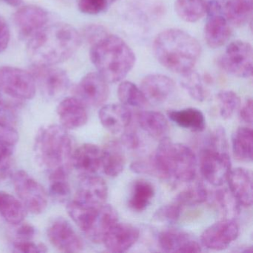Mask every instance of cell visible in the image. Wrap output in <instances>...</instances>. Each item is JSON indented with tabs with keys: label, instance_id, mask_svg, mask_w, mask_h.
<instances>
[{
	"label": "cell",
	"instance_id": "cell-1",
	"mask_svg": "<svg viewBox=\"0 0 253 253\" xmlns=\"http://www.w3.org/2000/svg\"><path fill=\"white\" fill-rule=\"evenodd\" d=\"M82 39L72 25L57 23L47 25L28 41L26 52L32 64L57 66L71 58L78 51Z\"/></svg>",
	"mask_w": 253,
	"mask_h": 253
},
{
	"label": "cell",
	"instance_id": "cell-2",
	"mask_svg": "<svg viewBox=\"0 0 253 253\" xmlns=\"http://www.w3.org/2000/svg\"><path fill=\"white\" fill-rule=\"evenodd\" d=\"M153 53L164 67L174 73L193 70L201 54V46L190 34L177 29L163 31L155 38Z\"/></svg>",
	"mask_w": 253,
	"mask_h": 253
},
{
	"label": "cell",
	"instance_id": "cell-3",
	"mask_svg": "<svg viewBox=\"0 0 253 253\" xmlns=\"http://www.w3.org/2000/svg\"><path fill=\"white\" fill-rule=\"evenodd\" d=\"M90 59L97 72L111 84L122 81L136 63L131 47L122 38L109 34L91 45Z\"/></svg>",
	"mask_w": 253,
	"mask_h": 253
},
{
	"label": "cell",
	"instance_id": "cell-4",
	"mask_svg": "<svg viewBox=\"0 0 253 253\" xmlns=\"http://www.w3.org/2000/svg\"><path fill=\"white\" fill-rule=\"evenodd\" d=\"M73 151V140L63 126H45L37 133L34 143L35 159L48 173L62 168L71 169Z\"/></svg>",
	"mask_w": 253,
	"mask_h": 253
},
{
	"label": "cell",
	"instance_id": "cell-5",
	"mask_svg": "<svg viewBox=\"0 0 253 253\" xmlns=\"http://www.w3.org/2000/svg\"><path fill=\"white\" fill-rule=\"evenodd\" d=\"M152 160L157 175L163 178L186 183L196 175L197 159L193 151L169 139L161 140Z\"/></svg>",
	"mask_w": 253,
	"mask_h": 253
},
{
	"label": "cell",
	"instance_id": "cell-6",
	"mask_svg": "<svg viewBox=\"0 0 253 253\" xmlns=\"http://www.w3.org/2000/svg\"><path fill=\"white\" fill-rule=\"evenodd\" d=\"M224 129L216 130L210 138L207 147L200 155V169L204 178L214 186L227 181L231 171V160L227 150Z\"/></svg>",
	"mask_w": 253,
	"mask_h": 253
},
{
	"label": "cell",
	"instance_id": "cell-7",
	"mask_svg": "<svg viewBox=\"0 0 253 253\" xmlns=\"http://www.w3.org/2000/svg\"><path fill=\"white\" fill-rule=\"evenodd\" d=\"M13 186L17 196L28 211L39 214L48 206V192L43 186L23 170L15 171L11 175Z\"/></svg>",
	"mask_w": 253,
	"mask_h": 253
},
{
	"label": "cell",
	"instance_id": "cell-8",
	"mask_svg": "<svg viewBox=\"0 0 253 253\" xmlns=\"http://www.w3.org/2000/svg\"><path fill=\"white\" fill-rule=\"evenodd\" d=\"M37 85L29 71L0 66V91L17 100H32L36 94Z\"/></svg>",
	"mask_w": 253,
	"mask_h": 253
},
{
	"label": "cell",
	"instance_id": "cell-9",
	"mask_svg": "<svg viewBox=\"0 0 253 253\" xmlns=\"http://www.w3.org/2000/svg\"><path fill=\"white\" fill-rule=\"evenodd\" d=\"M220 67L229 75L249 78L253 75V52L251 44L244 41L231 42L219 60Z\"/></svg>",
	"mask_w": 253,
	"mask_h": 253
},
{
	"label": "cell",
	"instance_id": "cell-10",
	"mask_svg": "<svg viewBox=\"0 0 253 253\" xmlns=\"http://www.w3.org/2000/svg\"><path fill=\"white\" fill-rule=\"evenodd\" d=\"M29 72L33 77L37 87L48 98H60L69 88V75L60 68L32 64Z\"/></svg>",
	"mask_w": 253,
	"mask_h": 253
},
{
	"label": "cell",
	"instance_id": "cell-11",
	"mask_svg": "<svg viewBox=\"0 0 253 253\" xmlns=\"http://www.w3.org/2000/svg\"><path fill=\"white\" fill-rule=\"evenodd\" d=\"M207 21L204 26V38L211 48H217L226 43L232 35L230 24L222 14L221 6L216 1L207 3Z\"/></svg>",
	"mask_w": 253,
	"mask_h": 253
},
{
	"label": "cell",
	"instance_id": "cell-12",
	"mask_svg": "<svg viewBox=\"0 0 253 253\" xmlns=\"http://www.w3.org/2000/svg\"><path fill=\"white\" fill-rule=\"evenodd\" d=\"M108 84L98 72H89L75 87V96L85 106L99 107L104 104L109 97Z\"/></svg>",
	"mask_w": 253,
	"mask_h": 253
},
{
	"label": "cell",
	"instance_id": "cell-13",
	"mask_svg": "<svg viewBox=\"0 0 253 253\" xmlns=\"http://www.w3.org/2000/svg\"><path fill=\"white\" fill-rule=\"evenodd\" d=\"M49 14L45 8L28 5L19 8L14 14V23L21 39L29 41L48 25Z\"/></svg>",
	"mask_w": 253,
	"mask_h": 253
},
{
	"label": "cell",
	"instance_id": "cell-14",
	"mask_svg": "<svg viewBox=\"0 0 253 253\" xmlns=\"http://www.w3.org/2000/svg\"><path fill=\"white\" fill-rule=\"evenodd\" d=\"M239 231L235 219H223L205 229L201 235V243L210 250H223L237 239Z\"/></svg>",
	"mask_w": 253,
	"mask_h": 253
},
{
	"label": "cell",
	"instance_id": "cell-15",
	"mask_svg": "<svg viewBox=\"0 0 253 253\" xmlns=\"http://www.w3.org/2000/svg\"><path fill=\"white\" fill-rule=\"evenodd\" d=\"M50 243L63 253H79L84 249L81 237L69 222L64 218L54 220L47 230Z\"/></svg>",
	"mask_w": 253,
	"mask_h": 253
},
{
	"label": "cell",
	"instance_id": "cell-16",
	"mask_svg": "<svg viewBox=\"0 0 253 253\" xmlns=\"http://www.w3.org/2000/svg\"><path fill=\"white\" fill-rule=\"evenodd\" d=\"M108 194V186L104 179L94 174L84 176L73 201L84 207L99 208L106 204Z\"/></svg>",
	"mask_w": 253,
	"mask_h": 253
},
{
	"label": "cell",
	"instance_id": "cell-17",
	"mask_svg": "<svg viewBox=\"0 0 253 253\" xmlns=\"http://www.w3.org/2000/svg\"><path fill=\"white\" fill-rule=\"evenodd\" d=\"M140 88L148 103L159 105L165 103L172 95L175 84L167 75L152 74L143 78Z\"/></svg>",
	"mask_w": 253,
	"mask_h": 253
},
{
	"label": "cell",
	"instance_id": "cell-18",
	"mask_svg": "<svg viewBox=\"0 0 253 253\" xmlns=\"http://www.w3.org/2000/svg\"><path fill=\"white\" fill-rule=\"evenodd\" d=\"M102 149L97 145L85 143L72 152V168L84 176L95 174L102 166Z\"/></svg>",
	"mask_w": 253,
	"mask_h": 253
},
{
	"label": "cell",
	"instance_id": "cell-19",
	"mask_svg": "<svg viewBox=\"0 0 253 253\" xmlns=\"http://www.w3.org/2000/svg\"><path fill=\"white\" fill-rule=\"evenodd\" d=\"M139 235L140 232L135 226L118 222L107 232L102 243L109 251L124 253L135 244Z\"/></svg>",
	"mask_w": 253,
	"mask_h": 253
},
{
	"label": "cell",
	"instance_id": "cell-20",
	"mask_svg": "<svg viewBox=\"0 0 253 253\" xmlns=\"http://www.w3.org/2000/svg\"><path fill=\"white\" fill-rule=\"evenodd\" d=\"M59 119L66 129H76L86 124L88 112L85 105L78 97H68L61 100L57 107Z\"/></svg>",
	"mask_w": 253,
	"mask_h": 253
},
{
	"label": "cell",
	"instance_id": "cell-21",
	"mask_svg": "<svg viewBox=\"0 0 253 253\" xmlns=\"http://www.w3.org/2000/svg\"><path fill=\"white\" fill-rule=\"evenodd\" d=\"M161 250L167 253H199V243L189 234L177 229H167L158 236Z\"/></svg>",
	"mask_w": 253,
	"mask_h": 253
},
{
	"label": "cell",
	"instance_id": "cell-22",
	"mask_svg": "<svg viewBox=\"0 0 253 253\" xmlns=\"http://www.w3.org/2000/svg\"><path fill=\"white\" fill-rule=\"evenodd\" d=\"M98 115L103 127L113 134L125 131L131 121V111L123 104L112 103L102 106Z\"/></svg>",
	"mask_w": 253,
	"mask_h": 253
},
{
	"label": "cell",
	"instance_id": "cell-23",
	"mask_svg": "<svg viewBox=\"0 0 253 253\" xmlns=\"http://www.w3.org/2000/svg\"><path fill=\"white\" fill-rule=\"evenodd\" d=\"M229 190L241 205L250 207L253 204V176L245 168L231 169L227 178Z\"/></svg>",
	"mask_w": 253,
	"mask_h": 253
},
{
	"label": "cell",
	"instance_id": "cell-24",
	"mask_svg": "<svg viewBox=\"0 0 253 253\" xmlns=\"http://www.w3.org/2000/svg\"><path fill=\"white\" fill-rule=\"evenodd\" d=\"M118 222L116 210L109 204H103L97 210V214L90 229L85 235L94 243H102L111 228Z\"/></svg>",
	"mask_w": 253,
	"mask_h": 253
},
{
	"label": "cell",
	"instance_id": "cell-25",
	"mask_svg": "<svg viewBox=\"0 0 253 253\" xmlns=\"http://www.w3.org/2000/svg\"><path fill=\"white\" fill-rule=\"evenodd\" d=\"M137 122L142 129L155 140L168 138L169 126L164 115L154 111H143L137 114Z\"/></svg>",
	"mask_w": 253,
	"mask_h": 253
},
{
	"label": "cell",
	"instance_id": "cell-26",
	"mask_svg": "<svg viewBox=\"0 0 253 253\" xmlns=\"http://www.w3.org/2000/svg\"><path fill=\"white\" fill-rule=\"evenodd\" d=\"M102 166L103 172L109 177L119 175L126 165V157L121 145L111 141L102 149Z\"/></svg>",
	"mask_w": 253,
	"mask_h": 253
},
{
	"label": "cell",
	"instance_id": "cell-27",
	"mask_svg": "<svg viewBox=\"0 0 253 253\" xmlns=\"http://www.w3.org/2000/svg\"><path fill=\"white\" fill-rule=\"evenodd\" d=\"M168 117L178 126L194 132H201L205 128L204 114L195 108L169 111Z\"/></svg>",
	"mask_w": 253,
	"mask_h": 253
},
{
	"label": "cell",
	"instance_id": "cell-28",
	"mask_svg": "<svg viewBox=\"0 0 253 253\" xmlns=\"http://www.w3.org/2000/svg\"><path fill=\"white\" fill-rule=\"evenodd\" d=\"M27 210L23 203L14 195L0 191V214L11 225L24 221Z\"/></svg>",
	"mask_w": 253,
	"mask_h": 253
},
{
	"label": "cell",
	"instance_id": "cell-29",
	"mask_svg": "<svg viewBox=\"0 0 253 253\" xmlns=\"http://www.w3.org/2000/svg\"><path fill=\"white\" fill-rule=\"evenodd\" d=\"M155 195V188L150 182L144 179L136 180L128 199V207L133 211H144L150 205Z\"/></svg>",
	"mask_w": 253,
	"mask_h": 253
},
{
	"label": "cell",
	"instance_id": "cell-30",
	"mask_svg": "<svg viewBox=\"0 0 253 253\" xmlns=\"http://www.w3.org/2000/svg\"><path fill=\"white\" fill-rule=\"evenodd\" d=\"M232 152L238 161L249 163L253 161V133L247 127H241L232 136Z\"/></svg>",
	"mask_w": 253,
	"mask_h": 253
},
{
	"label": "cell",
	"instance_id": "cell-31",
	"mask_svg": "<svg viewBox=\"0 0 253 253\" xmlns=\"http://www.w3.org/2000/svg\"><path fill=\"white\" fill-rule=\"evenodd\" d=\"M253 0H229L224 8V16L229 24L241 26L251 19Z\"/></svg>",
	"mask_w": 253,
	"mask_h": 253
},
{
	"label": "cell",
	"instance_id": "cell-32",
	"mask_svg": "<svg viewBox=\"0 0 253 253\" xmlns=\"http://www.w3.org/2000/svg\"><path fill=\"white\" fill-rule=\"evenodd\" d=\"M70 170L62 168L48 173L49 188L48 194L52 199L58 202H65L70 196L71 186L68 180Z\"/></svg>",
	"mask_w": 253,
	"mask_h": 253
},
{
	"label": "cell",
	"instance_id": "cell-33",
	"mask_svg": "<svg viewBox=\"0 0 253 253\" xmlns=\"http://www.w3.org/2000/svg\"><path fill=\"white\" fill-rule=\"evenodd\" d=\"M176 14L186 23H196L207 14V3L204 0H176Z\"/></svg>",
	"mask_w": 253,
	"mask_h": 253
},
{
	"label": "cell",
	"instance_id": "cell-34",
	"mask_svg": "<svg viewBox=\"0 0 253 253\" xmlns=\"http://www.w3.org/2000/svg\"><path fill=\"white\" fill-rule=\"evenodd\" d=\"M118 96L121 104L127 107L143 108L148 103L140 88L130 81H123L120 84Z\"/></svg>",
	"mask_w": 253,
	"mask_h": 253
},
{
	"label": "cell",
	"instance_id": "cell-35",
	"mask_svg": "<svg viewBox=\"0 0 253 253\" xmlns=\"http://www.w3.org/2000/svg\"><path fill=\"white\" fill-rule=\"evenodd\" d=\"M181 85L193 100L202 102L207 98V88L198 72L192 70L182 75Z\"/></svg>",
	"mask_w": 253,
	"mask_h": 253
},
{
	"label": "cell",
	"instance_id": "cell-36",
	"mask_svg": "<svg viewBox=\"0 0 253 253\" xmlns=\"http://www.w3.org/2000/svg\"><path fill=\"white\" fill-rule=\"evenodd\" d=\"M207 199V189L201 183H197L177 194L174 202L183 207L199 205Z\"/></svg>",
	"mask_w": 253,
	"mask_h": 253
},
{
	"label": "cell",
	"instance_id": "cell-37",
	"mask_svg": "<svg viewBox=\"0 0 253 253\" xmlns=\"http://www.w3.org/2000/svg\"><path fill=\"white\" fill-rule=\"evenodd\" d=\"M216 201L226 218L234 219L239 214L241 204L229 189H219L216 193Z\"/></svg>",
	"mask_w": 253,
	"mask_h": 253
},
{
	"label": "cell",
	"instance_id": "cell-38",
	"mask_svg": "<svg viewBox=\"0 0 253 253\" xmlns=\"http://www.w3.org/2000/svg\"><path fill=\"white\" fill-rule=\"evenodd\" d=\"M220 115L223 119H229L241 106L239 96L232 91H222L217 94Z\"/></svg>",
	"mask_w": 253,
	"mask_h": 253
},
{
	"label": "cell",
	"instance_id": "cell-39",
	"mask_svg": "<svg viewBox=\"0 0 253 253\" xmlns=\"http://www.w3.org/2000/svg\"><path fill=\"white\" fill-rule=\"evenodd\" d=\"M182 208L181 206L174 202L162 206L155 211L154 218L162 223H175L180 218Z\"/></svg>",
	"mask_w": 253,
	"mask_h": 253
},
{
	"label": "cell",
	"instance_id": "cell-40",
	"mask_svg": "<svg viewBox=\"0 0 253 253\" xmlns=\"http://www.w3.org/2000/svg\"><path fill=\"white\" fill-rule=\"evenodd\" d=\"M78 9L87 15H98L105 13L110 5L106 0H78Z\"/></svg>",
	"mask_w": 253,
	"mask_h": 253
},
{
	"label": "cell",
	"instance_id": "cell-41",
	"mask_svg": "<svg viewBox=\"0 0 253 253\" xmlns=\"http://www.w3.org/2000/svg\"><path fill=\"white\" fill-rule=\"evenodd\" d=\"M13 251L20 253H44L48 251L46 246L42 243L30 241H14Z\"/></svg>",
	"mask_w": 253,
	"mask_h": 253
},
{
	"label": "cell",
	"instance_id": "cell-42",
	"mask_svg": "<svg viewBox=\"0 0 253 253\" xmlns=\"http://www.w3.org/2000/svg\"><path fill=\"white\" fill-rule=\"evenodd\" d=\"M107 35L108 33L105 27L100 25L92 24L84 28L82 33L81 34V39L84 38L91 45Z\"/></svg>",
	"mask_w": 253,
	"mask_h": 253
},
{
	"label": "cell",
	"instance_id": "cell-43",
	"mask_svg": "<svg viewBox=\"0 0 253 253\" xmlns=\"http://www.w3.org/2000/svg\"><path fill=\"white\" fill-rule=\"evenodd\" d=\"M14 226V241H30L33 240L36 235V228L31 223L23 221Z\"/></svg>",
	"mask_w": 253,
	"mask_h": 253
},
{
	"label": "cell",
	"instance_id": "cell-44",
	"mask_svg": "<svg viewBox=\"0 0 253 253\" xmlns=\"http://www.w3.org/2000/svg\"><path fill=\"white\" fill-rule=\"evenodd\" d=\"M0 121L9 126H14L16 124V113L14 108L10 103H7L2 97L0 91Z\"/></svg>",
	"mask_w": 253,
	"mask_h": 253
},
{
	"label": "cell",
	"instance_id": "cell-45",
	"mask_svg": "<svg viewBox=\"0 0 253 253\" xmlns=\"http://www.w3.org/2000/svg\"><path fill=\"white\" fill-rule=\"evenodd\" d=\"M11 40V31L9 25L5 17L0 15V54L8 48Z\"/></svg>",
	"mask_w": 253,
	"mask_h": 253
},
{
	"label": "cell",
	"instance_id": "cell-46",
	"mask_svg": "<svg viewBox=\"0 0 253 253\" xmlns=\"http://www.w3.org/2000/svg\"><path fill=\"white\" fill-rule=\"evenodd\" d=\"M131 169L139 174H154L157 175L156 169L153 160L149 161H137L132 163L131 165Z\"/></svg>",
	"mask_w": 253,
	"mask_h": 253
},
{
	"label": "cell",
	"instance_id": "cell-47",
	"mask_svg": "<svg viewBox=\"0 0 253 253\" xmlns=\"http://www.w3.org/2000/svg\"><path fill=\"white\" fill-rule=\"evenodd\" d=\"M0 139L16 145L19 140V134L14 126L0 121Z\"/></svg>",
	"mask_w": 253,
	"mask_h": 253
},
{
	"label": "cell",
	"instance_id": "cell-48",
	"mask_svg": "<svg viewBox=\"0 0 253 253\" xmlns=\"http://www.w3.org/2000/svg\"><path fill=\"white\" fill-rule=\"evenodd\" d=\"M15 145L0 139V163L12 158Z\"/></svg>",
	"mask_w": 253,
	"mask_h": 253
},
{
	"label": "cell",
	"instance_id": "cell-49",
	"mask_svg": "<svg viewBox=\"0 0 253 253\" xmlns=\"http://www.w3.org/2000/svg\"><path fill=\"white\" fill-rule=\"evenodd\" d=\"M121 140H122L123 144L128 149H136V148L138 147L139 144H140L138 136L132 131H126L123 134Z\"/></svg>",
	"mask_w": 253,
	"mask_h": 253
},
{
	"label": "cell",
	"instance_id": "cell-50",
	"mask_svg": "<svg viewBox=\"0 0 253 253\" xmlns=\"http://www.w3.org/2000/svg\"><path fill=\"white\" fill-rule=\"evenodd\" d=\"M241 119L246 124H253V100L248 99L240 110Z\"/></svg>",
	"mask_w": 253,
	"mask_h": 253
},
{
	"label": "cell",
	"instance_id": "cell-51",
	"mask_svg": "<svg viewBox=\"0 0 253 253\" xmlns=\"http://www.w3.org/2000/svg\"><path fill=\"white\" fill-rule=\"evenodd\" d=\"M14 161L12 158L0 163V180H5L8 176L12 175Z\"/></svg>",
	"mask_w": 253,
	"mask_h": 253
},
{
	"label": "cell",
	"instance_id": "cell-52",
	"mask_svg": "<svg viewBox=\"0 0 253 253\" xmlns=\"http://www.w3.org/2000/svg\"><path fill=\"white\" fill-rule=\"evenodd\" d=\"M7 5L12 7H19L23 2V0H2Z\"/></svg>",
	"mask_w": 253,
	"mask_h": 253
},
{
	"label": "cell",
	"instance_id": "cell-53",
	"mask_svg": "<svg viewBox=\"0 0 253 253\" xmlns=\"http://www.w3.org/2000/svg\"><path fill=\"white\" fill-rule=\"evenodd\" d=\"M106 1H107L108 3L109 4V5L112 6L113 4H115V2H118V1H120V0H106Z\"/></svg>",
	"mask_w": 253,
	"mask_h": 253
}]
</instances>
